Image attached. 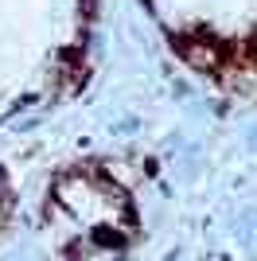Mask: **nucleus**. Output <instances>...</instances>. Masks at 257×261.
Wrapping results in <instances>:
<instances>
[{
    "instance_id": "1",
    "label": "nucleus",
    "mask_w": 257,
    "mask_h": 261,
    "mask_svg": "<svg viewBox=\"0 0 257 261\" xmlns=\"http://www.w3.org/2000/svg\"><path fill=\"white\" fill-rule=\"evenodd\" d=\"M187 63L203 66V70H218L222 66V47L218 43H187Z\"/></svg>"
}]
</instances>
